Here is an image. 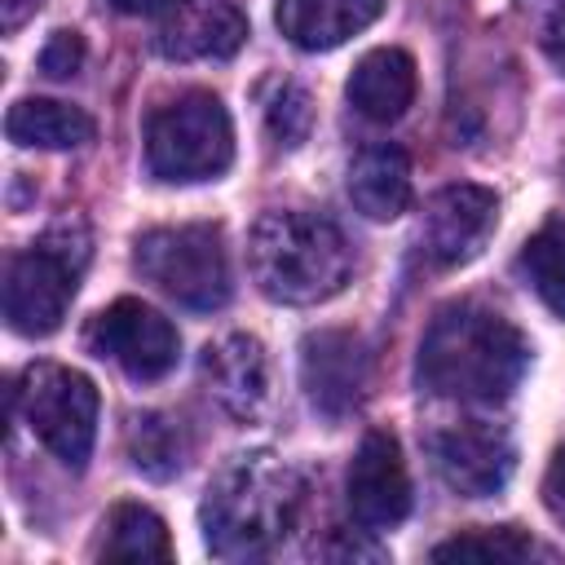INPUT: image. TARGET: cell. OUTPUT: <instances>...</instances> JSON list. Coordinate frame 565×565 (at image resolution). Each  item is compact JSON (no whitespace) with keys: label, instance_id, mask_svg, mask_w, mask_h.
Wrapping results in <instances>:
<instances>
[{"label":"cell","instance_id":"obj_12","mask_svg":"<svg viewBox=\"0 0 565 565\" xmlns=\"http://www.w3.org/2000/svg\"><path fill=\"white\" fill-rule=\"evenodd\" d=\"M349 512L362 530H393L411 512V472L393 433L371 428L349 463L344 481Z\"/></svg>","mask_w":565,"mask_h":565},{"label":"cell","instance_id":"obj_24","mask_svg":"<svg viewBox=\"0 0 565 565\" xmlns=\"http://www.w3.org/2000/svg\"><path fill=\"white\" fill-rule=\"evenodd\" d=\"M79 66H84V40H79V31H53V40L40 53V71L49 79H71Z\"/></svg>","mask_w":565,"mask_h":565},{"label":"cell","instance_id":"obj_25","mask_svg":"<svg viewBox=\"0 0 565 565\" xmlns=\"http://www.w3.org/2000/svg\"><path fill=\"white\" fill-rule=\"evenodd\" d=\"M543 503H547V512L565 525V446L552 455V463H547V472H543Z\"/></svg>","mask_w":565,"mask_h":565},{"label":"cell","instance_id":"obj_22","mask_svg":"<svg viewBox=\"0 0 565 565\" xmlns=\"http://www.w3.org/2000/svg\"><path fill=\"white\" fill-rule=\"evenodd\" d=\"M530 556H539L534 539L512 530V525L468 530V534H455V539L433 547V561H499V565H512V561H530Z\"/></svg>","mask_w":565,"mask_h":565},{"label":"cell","instance_id":"obj_17","mask_svg":"<svg viewBox=\"0 0 565 565\" xmlns=\"http://www.w3.org/2000/svg\"><path fill=\"white\" fill-rule=\"evenodd\" d=\"M349 199L366 221H393L411 207V159L402 146H366L349 163Z\"/></svg>","mask_w":565,"mask_h":565},{"label":"cell","instance_id":"obj_11","mask_svg":"<svg viewBox=\"0 0 565 565\" xmlns=\"http://www.w3.org/2000/svg\"><path fill=\"white\" fill-rule=\"evenodd\" d=\"M428 455L437 477L463 499H490L508 486L516 468V450L503 428L490 424H455L428 437Z\"/></svg>","mask_w":565,"mask_h":565},{"label":"cell","instance_id":"obj_4","mask_svg":"<svg viewBox=\"0 0 565 565\" xmlns=\"http://www.w3.org/2000/svg\"><path fill=\"white\" fill-rule=\"evenodd\" d=\"M84 265H88V230L79 221H57L40 243H31L9 260L4 322L31 340L53 335L75 300Z\"/></svg>","mask_w":565,"mask_h":565},{"label":"cell","instance_id":"obj_5","mask_svg":"<svg viewBox=\"0 0 565 565\" xmlns=\"http://www.w3.org/2000/svg\"><path fill=\"white\" fill-rule=\"evenodd\" d=\"M132 269L194 313H212L230 300V252L221 225L212 221L146 230L132 243Z\"/></svg>","mask_w":565,"mask_h":565},{"label":"cell","instance_id":"obj_19","mask_svg":"<svg viewBox=\"0 0 565 565\" xmlns=\"http://www.w3.org/2000/svg\"><path fill=\"white\" fill-rule=\"evenodd\" d=\"M102 561H172V539L159 512L141 503H115L102 521Z\"/></svg>","mask_w":565,"mask_h":565},{"label":"cell","instance_id":"obj_15","mask_svg":"<svg viewBox=\"0 0 565 565\" xmlns=\"http://www.w3.org/2000/svg\"><path fill=\"white\" fill-rule=\"evenodd\" d=\"M380 13H384V0H278L274 4L278 31L305 53H327L344 44L349 35L366 31Z\"/></svg>","mask_w":565,"mask_h":565},{"label":"cell","instance_id":"obj_27","mask_svg":"<svg viewBox=\"0 0 565 565\" xmlns=\"http://www.w3.org/2000/svg\"><path fill=\"white\" fill-rule=\"evenodd\" d=\"M106 4L119 13H137V18H163L177 0H106Z\"/></svg>","mask_w":565,"mask_h":565},{"label":"cell","instance_id":"obj_3","mask_svg":"<svg viewBox=\"0 0 565 565\" xmlns=\"http://www.w3.org/2000/svg\"><path fill=\"white\" fill-rule=\"evenodd\" d=\"M247 269L269 300L318 305L344 291L353 274V247L331 216L274 207L252 225Z\"/></svg>","mask_w":565,"mask_h":565},{"label":"cell","instance_id":"obj_1","mask_svg":"<svg viewBox=\"0 0 565 565\" xmlns=\"http://www.w3.org/2000/svg\"><path fill=\"white\" fill-rule=\"evenodd\" d=\"M530 371V340L477 300L441 305L419 340V388L433 397L494 406L508 402Z\"/></svg>","mask_w":565,"mask_h":565},{"label":"cell","instance_id":"obj_13","mask_svg":"<svg viewBox=\"0 0 565 565\" xmlns=\"http://www.w3.org/2000/svg\"><path fill=\"white\" fill-rule=\"evenodd\" d=\"M247 40V18L234 0H177L159 22V53L168 57H230Z\"/></svg>","mask_w":565,"mask_h":565},{"label":"cell","instance_id":"obj_23","mask_svg":"<svg viewBox=\"0 0 565 565\" xmlns=\"http://www.w3.org/2000/svg\"><path fill=\"white\" fill-rule=\"evenodd\" d=\"M313 124V106H309V93L300 84H282L269 102V132L282 141V146H300L305 132Z\"/></svg>","mask_w":565,"mask_h":565},{"label":"cell","instance_id":"obj_7","mask_svg":"<svg viewBox=\"0 0 565 565\" xmlns=\"http://www.w3.org/2000/svg\"><path fill=\"white\" fill-rule=\"evenodd\" d=\"M13 411L26 419V428L40 437L49 455H57L66 468H84L97 437V384L84 371L40 362L26 366L13 388Z\"/></svg>","mask_w":565,"mask_h":565},{"label":"cell","instance_id":"obj_26","mask_svg":"<svg viewBox=\"0 0 565 565\" xmlns=\"http://www.w3.org/2000/svg\"><path fill=\"white\" fill-rule=\"evenodd\" d=\"M543 53H547V62L565 75V4L547 18V26H543Z\"/></svg>","mask_w":565,"mask_h":565},{"label":"cell","instance_id":"obj_28","mask_svg":"<svg viewBox=\"0 0 565 565\" xmlns=\"http://www.w3.org/2000/svg\"><path fill=\"white\" fill-rule=\"evenodd\" d=\"M44 0H0V18H4V31H18Z\"/></svg>","mask_w":565,"mask_h":565},{"label":"cell","instance_id":"obj_8","mask_svg":"<svg viewBox=\"0 0 565 565\" xmlns=\"http://www.w3.org/2000/svg\"><path fill=\"white\" fill-rule=\"evenodd\" d=\"M84 340L97 358H110L128 380H163L181 358L177 327L159 309H150L132 296H119L115 305H106L88 322Z\"/></svg>","mask_w":565,"mask_h":565},{"label":"cell","instance_id":"obj_14","mask_svg":"<svg viewBox=\"0 0 565 565\" xmlns=\"http://www.w3.org/2000/svg\"><path fill=\"white\" fill-rule=\"evenodd\" d=\"M203 380L221 411L256 419L269 402V358L256 335H225L203 353Z\"/></svg>","mask_w":565,"mask_h":565},{"label":"cell","instance_id":"obj_10","mask_svg":"<svg viewBox=\"0 0 565 565\" xmlns=\"http://www.w3.org/2000/svg\"><path fill=\"white\" fill-rule=\"evenodd\" d=\"M300 380L305 393L313 402V411H322L327 419L353 415L371 388V353L362 344V335L327 327L305 335L300 344Z\"/></svg>","mask_w":565,"mask_h":565},{"label":"cell","instance_id":"obj_16","mask_svg":"<svg viewBox=\"0 0 565 565\" xmlns=\"http://www.w3.org/2000/svg\"><path fill=\"white\" fill-rule=\"evenodd\" d=\"M353 110L375 124H393L415 102V57L406 49H371L358 57L349 84H344Z\"/></svg>","mask_w":565,"mask_h":565},{"label":"cell","instance_id":"obj_6","mask_svg":"<svg viewBox=\"0 0 565 565\" xmlns=\"http://www.w3.org/2000/svg\"><path fill=\"white\" fill-rule=\"evenodd\" d=\"M234 163V124L216 93L190 88L146 119V168L159 181H212Z\"/></svg>","mask_w":565,"mask_h":565},{"label":"cell","instance_id":"obj_21","mask_svg":"<svg viewBox=\"0 0 565 565\" xmlns=\"http://www.w3.org/2000/svg\"><path fill=\"white\" fill-rule=\"evenodd\" d=\"M128 455H132V468L154 477V481H168L181 472L185 463V437H181V424H172L168 415H137L128 424Z\"/></svg>","mask_w":565,"mask_h":565},{"label":"cell","instance_id":"obj_9","mask_svg":"<svg viewBox=\"0 0 565 565\" xmlns=\"http://www.w3.org/2000/svg\"><path fill=\"white\" fill-rule=\"evenodd\" d=\"M494 221H499L494 190L459 181V185H441L424 203L415 238H419V252L428 265L455 269V265H468L486 247V238L494 234Z\"/></svg>","mask_w":565,"mask_h":565},{"label":"cell","instance_id":"obj_18","mask_svg":"<svg viewBox=\"0 0 565 565\" xmlns=\"http://www.w3.org/2000/svg\"><path fill=\"white\" fill-rule=\"evenodd\" d=\"M4 132L13 146H40V150H71L93 141V119L71 106V102H53V97H22L9 106L4 115Z\"/></svg>","mask_w":565,"mask_h":565},{"label":"cell","instance_id":"obj_20","mask_svg":"<svg viewBox=\"0 0 565 565\" xmlns=\"http://www.w3.org/2000/svg\"><path fill=\"white\" fill-rule=\"evenodd\" d=\"M521 274L534 287V296L565 318V221H547L534 230L521 247Z\"/></svg>","mask_w":565,"mask_h":565},{"label":"cell","instance_id":"obj_2","mask_svg":"<svg viewBox=\"0 0 565 565\" xmlns=\"http://www.w3.org/2000/svg\"><path fill=\"white\" fill-rule=\"evenodd\" d=\"M300 477L269 450L234 455L207 486L203 539L221 561L269 556L300 512Z\"/></svg>","mask_w":565,"mask_h":565}]
</instances>
